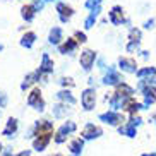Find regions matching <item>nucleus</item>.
Here are the masks:
<instances>
[{"instance_id": "nucleus-4", "label": "nucleus", "mask_w": 156, "mask_h": 156, "mask_svg": "<svg viewBox=\"0 0 156 156\" xmlns=\"http://www.w3.org/2000/svg\"><path fill=\"white\" fill-rule=\"evenodd\" d=\"M28 103L31 106H36V110H43V98H41V91L40 89H33L31 94L28 96Z\"/></svg>"}, {"instance_id": "nucleus-16", "label": "nucleus", "mask_w": 156, "mask_h": 156, "mask_svg": "<svg viewBox=\"0 0 156 156\" xmlns=\"http://www.w3.org/2000/svg\"><path fill=\"white\" fill-rule=\"evenodd\" d=\"M33 16H34V7H33V5H24L23 7V17L26 19V21H31Z\"/></svg>"}, {"instance_id": "nucleus-21", "label": "nucleus", "mask_w": 156, "mask_h": 156, "mask_svg": "<svg viewBox=\"0 0 156 156\" xmlns=\"http://www.w3.org/2000/svg\"><path fill=\"white\" fill-rule=\"evenodd\" d=\"M60 34H62V31H60L58 28H55L50 33V43H58L60 41Z\"/></svg>"}, {"instance_id": "nucleus-8", "label": "nucleus", "mask_w": 156, "mask_h": 156, "mask_svg": "<svg viewBox=\"0 0 156 156\" xmlns=\"http://www.w3.org/2000/svg\"><path fill=\"white\" fill-rule=\"evenodd\" d=\"M50 137H51V136H41V137H36L34 141H33V147H34L36 151H43V149L48 146Z\"/></svg>"}, {"instance_id": "nucleus-24", "label": "nucleus", "mask_w": 156, "mask_h": 156, "mask_svg": "<svg viewBox=\"0 0 156 156\" xmlns=\"http://www.w3.org/2000/svg\"><path fill=\"white\" fill-rule=\"evenodd\" d=\"M29 154H31L29 151H21L19 154H16V156H29Z\"/></svg>"}, {"instance_id": "nucleus-14", "label": "nucleus", "mask_w": 156, "mask_h": 156, "mask_svg": "<svg viewBox=\"0 0 156 156\" xmlns=\"http://www.w3.org/2000/svg\"><path fill=\"white\" fill-rule=\"evenodd\" d=\"M119 130H120V134H124V136H127V137H136V127L130 125L129 122L125 125H122Z\"/></svg>"}, {"instance_id": "nucleus-15", "label": "nucleus", "mask_w": 156, "mask_h": 156, "mask_svg": "<svg viewBox=\"0 0 156 156\" xmlns=\"http://www.w3.org/2000/svg\"><path fill=\"white\" fill-rule=\"evenodd\" d=\"M144 94H146V105H151L156 101V91L151 89V87H146L144 89Z\"/></svg>"}, {"instance_id": "nucleus-26", "label": "nucleus", "mask_w": 156, "mask_h": 156, "mask_svg": "<svg viewBox=\"0 0 156 156\" xmlns=\"http://www.w3.org/2000/svg\"><path fill=\"white\" fill-rule=\"evenodd\" d=\"M53 156H62V154H53Z\"/></svg>"}, {"instance_id": "nucleus-9", "label": "nucleus", "mask_w": 156, "mask_h": 156, "mask_svg": "<svg viewBox=\"0 0 156 156\" xmlns=\"http://www.w3.org/2000/svg\"><path fill=\"white\" fill-rule=\"evenodd\" d=\"M110 19H112V23L113 24H120L122 21H124V14H122V7H113L110 12Z\"/></svg>"}, {"instance_id": "nucleus-22", "label": "nucleus", "mask_w": 156, "mask_h": 156, "mask_svg": "<svg viewBox=\"0 0 156 156\" xmlns=\"http://www.w3.org/2000/svg\"><path fill=\"white\" fill-rule=\"evenodd\" d=\"M76 38H77V40H76V41H86V36H84V33H76Z\"/></svg>"}, {"instance_id": "nucleus-5", "label": "nucleus", "mask_w": 156, "mask_h": 156, "mask_svg": "<svg viewBox=\"0 0 156 156\" xmlns=\"http://www.w3.org/2000/svg\"><path fill=\"white\" fill-rule=\"evenodd\" d=\"M94 101H96L94 89H86L84 94H83V106H84V110H93V108H94Z\"/></svg>"}, {"instance_id": "nucleus-10", "label": "nucleus", "mask_w": 156, "mask_h": 156, "mask_svg": "<svg viewBox=\"0 0 156 156\" xmlns=\"http://www.w3.org/2000/svg\"><path fill=\"white\" fill-rule=\"evenodd\" d=\"M120 67L125 72H136V60L132 58H120Z\"/></svg>"}, {"instance_id": "nucleus-25", "label": "nucleus", "mask_w": 156, "mask_h": 156, "mask_svg": "<svg viewBox=\"0 0 156 156\" xmlns=\"http://www.w3.org/2000/svg\"><path fill=\"white\" fill-rule=\"evenodd\" d=\"M141 156H156V153H144V154H141Z\"/></svg>"}, {"instance_id": "nucleus-11", "label": "nucleus", "mask_w": 156, "mask_h": 156, "mask_svg": "<svg viewBox=\"0 0 156 156\" xmlns=\"http://www.w3.org/2000/svg\"><path fill=\"white\" fill-rule=\"evenodd\" d=\"M83 146H84V142H83V139H74V141H70V144H69V149H70V153H72L74 156L76 154H79V153L83 151Z\"/></svg>"}, {"instance_id": "nucleus-18", "label": "nucleus", "mask_w": 156, "mask_h": 156, "mask_svg": "<svg viewBox=\"0 0 156 156\" xmlns=\"http://www.w3.org/2000/svg\"><path fill=\"white\" fill-rule=\"evenodd\" d=\"M51 67H53V64H51V60L48 58V55L43 57V65H41V72H48V70H51Z\"/></svg>"}, {"instance_id": "nucleus-23", "label": "nucleus", "mask_w": 156, "mask_h": 156, "mask_svg": "<svg viewBox=\"0 0 156 156\" xmlns=\"http://www.w3.org/2000/svg\"><path fill=\"white\" fill-rule=\"evenodd\" d=\"M5 103H7V100H5V96H0V106H5Z\"/></svg>"}, {"instance_id": "nucleus-13", "label": "nucleus", "mask_w": 156, "mask_h": 156, "mask_svg": "<svg viewBox=\"0 0 156 156\" xmlns=\"http://www.w3.org/2000/svg\"><path fill=\"white\" fill-rule=\"evenodd\" d=\"M16 130H17V120H16V119H9V122H7V127L4 129V136L10 137V136H12Z\"/></svg>"}, {"instance_id": "nucleus-27", "label": "nucleus", "mask_w": 156, "mask_h": 156, "mask_svg": "<svg viewBox=\"0 0 156 156\" xmlns=\"http://www.w3.org/2000/svg\"><path fill=\"white\" fill-rule=\"evenodd\" d=\"M0 151H2V144H0Z\"/></svg>"}, {"instance_id": "nucleus-3", "label": "nucleus", "mask_w": 156, "mask_h": 156, "mask_svg": "<svg viewBox=\"0 0 156 156\" xmlns=\"http://www.w3.org/2000/svg\"><path fill=\"white\" fill-rule=\"evenodd\" d=\"M101 134H103V130H101L100 127H96L94 124H87L86 127H84V130L81 132V136H83L84 139H96V137H100Z\"/></svg>"}, {"instance_id": "nucleus-19", "label": "nucleus", "mask_w": 156, "mask_h": 156, "mask_svg": "<svg viewBox=\"0 0 156 156\" xmlns=\"http://www.w3.org/2000/svg\"><path fill=\"white\" fill-rule=\"evenodd\" d=\"M119 81H120L119 74H115L113 70L110 72V76H106V77H105V83H106V84H117Z\"/></svg>"}, {"instance_id": "nucleus-6", "label": "nucleus", "mask_w": 156, "mask_h": 156, "mask_svg": "<svg viewBox=\"0 0 156 156\" xmlns=\"http://www.w3.org/2000/svg\"><path fill=\"white\" fill-rule=\"evenodd\" d=\"M100 119L103 120V122H106V124H112V125H119V124L124 122V117L120 113H115V112H108V113L100 115Z\"/></svg>"}, {"instance_id": "nucleus-2", "label": "nucleus", "mask_w": 156, "mask_h": 156, "mask_svg": "<svg viewBox=\"0 0 156 156\" xmlns=\"http://www.w3.org/2000/svg\"><path fill=\"white\" fill-rule=\"evenodd\" d=\"M53 132V125L51 122L48 120H41V122H38L36 124V130H34V136L36 137H41V136H51Z\"/></svg>"}, {"instance_id": "nucleus-20", "label": "nucleus", "mask_w": 156, "mask_h": 156, "mask_svg": "<svg viewBox=\"0 0 156 156\" xmlns=\"http://www.w3.org/2000/svg\"><path fill=\"white\" fill-rule=\"evenodd\" d=\"M34 38H36L34 36V33H28V34H24V38H23V41L21 43H23L24 46H31L33 41H34Z\"/></svg>"}, {"instance_id": "nucleus-17", "label": "nucleus", "mask_w": 156, "mask_h": 156, "mask_svg": "<svg viewBox=\"0 0 156 156\" xmlns=\"http://www.w3.org/2000/svg\"><path fill=\"white\" fill-rule=\"evenodd\" d=\"M74 48H76V40H69L67 43H64V45L60 46V51L62 53H67V51H72Z\"/></svg>"}, {"instance_id": "nucleus-1", "label": "nucleus", "mask_w": 156, "mask_h": 156, "mask_svg": "<svg viewBox=\"0 0 156 156\" xmlns=\"http://www.w3.org/2000/svg\"><path fill=\"white\" fill-rule=\"evenodd\" d=\"M76 130V124L74 122H67V124H64L62 127L58 129V132H57V136H55V142H64L65 139H67V134H70V132H74Z\"/></svg>"}, {"instance_id": "nucleus-12", "label": "nucleus", "mask_w": 156, "mask_h": 156, "mask_svg": "<svg viewBox=\"0 0 156 156\" xmlns=\"http://www.w3.org/2000/svg\"><path fill=\"white\" fill-rule=\"evenodd\" d=\"M57 10L60 12V17H62V21H67V19L72 16V9H70V7H67L65 4H58V5H57Z\"/></svg>"}, {"instance_id": "nucleus-7", "label": "nucleus", "mask_w": 156, "mask_h": 156, "mask_svg": "<svg viewBox=\"0 0 156 156\" xmlns=\"http://www.w3.org/2000/svg\"><path fill=\"white\" fill-rule=\"evenodd\" d=\"M93 62H94V51L91 50H84L83 53H81V65H83L86 70L91 69Z\"/></svg>"}]
</instances>
